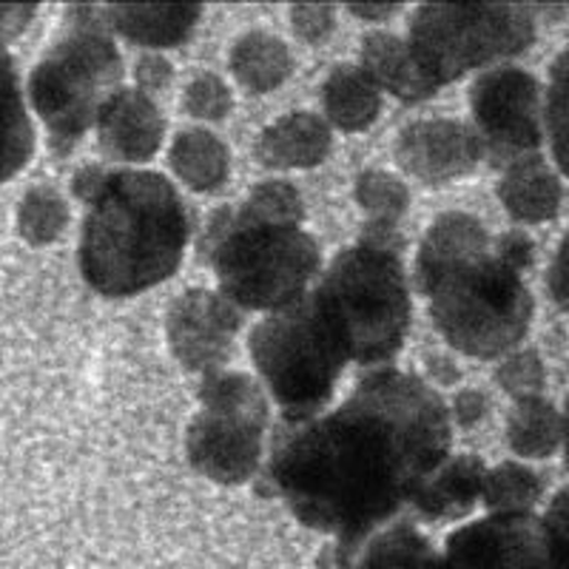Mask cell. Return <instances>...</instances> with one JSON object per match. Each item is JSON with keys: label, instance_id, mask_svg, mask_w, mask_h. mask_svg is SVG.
I'll list each match as a JSON object with an SVG mask.
<instances>
[{"label": "cell", "instance_id": "cell-1", "mask_svg": "<svg viewBox=\"0 0 569 569\" xmlns=\"http://www.w3.org/2000/svg\"><path fill=\"white\" fill-rule=\"evenodd\" d=\"M450 447L453 419L439 390L385 365L359 376L339 408L297 425L279 421L266 485L299 525L333 538L330 561L350 569L450 459Z\"/></svg>", "mask_w": 569, "mask_h": 569}, {"label": "cell", "instance_id": "cell-2", "mask_svg": "<svg viewBox=\"0 0 569 569\" xmlns=\"http://www.w3.org/2000/svg\"><path fill=\"white\" fill-rule=\"evenodd\" d=\"M71 194L86 206L78 262L91 291L129 299L174 277L191 220L169 177L83 166L71 177Z\"/></svg>", "mask_w": 569, "mask_h": 569}, {"label": "cell", "instance_id": "cell-3", "mask_svg": "<svg viewBox=\"0 0 569 569\" xmlns=\"http://www.w3.org/2000/svg\"><path fill=\"white\" fill-rule=\"evenodd\" d=\"M413 284L439 337L472 359L512 353L536 313L525 273L498 257L485 222L465 211L430 222L416 251Z\"/></svg>", "mask_w": 569, "mask_h": 569}, {"label": "cell", "instance_id": "cell-4", "mask_svg": "<svg viewBox=\"0 0 569 569\" xmlns=\"http://www.w3.org/2000/svg\"><path fill=\"white\" fill-rule=\"evenodd\" d=\"M200 257L220 293L242 311H282L311 291L322 273V251L299 222L262 217L246 200L208 217Z\"/></svg>", "mask_w": 569, "mask_h": 569}, {"label": "cell", "instance_id": "cell-5", "mask_svg": "<svg viewBox=\"0 0 569 569\" xmlns=\"http://www.w3.org/2000/svg\"><path fill=\"white\" fill-rule=\"evenodd\" d=\"M123 89V58L111 38L106 7L74 3L63 32L29 74V103L49 131L54 157H69L74 142L98 123L111 94Z\"/></svg>", "mask_w": 569, "mask_h": 569}, {"label": "cell", "instance_id": "cell-6", "mask_svg": "<svg viewBox=\"0 0 569 569\" xmlns=\"http://www.w3.org/2000/svg\"><path fill=\"white\" fill-rule=\"evenodd\" d=\"M311 297L353 365L385 368L405 348L413 302L401 253L356 240L330 259Z\"/></svg>", "mask_w": 569, "mask_h": 569}, {"label": "cell", "instance_id": "cell-7", "mask_svg": "<svg viewBox=\"0 0 569 569\" xmlns=\"http://www.w3.org/2000/svg\"><path fill=\"white\" fill-rule=\"evenodd\" d=\"M248 353L259 385H266L288 425L322 416L350 365L342 339L319 311L311 291L253 325Z\"/></svg>", "mask_w": 569, "mask_h": 569}, {"label": "cell", "instance_id": "cell-8", "mask_svg": "<svg viewBox=\"0 0 569 569\" xmlns=\"http://www.w3.org/2000/svg\"><path fill=\"white\" fill-rule=\"evenodd\" d=\"M536 38V3H419L408 20L410 52L436 89L505 66Z\"/></svg>", "mask_w": 569, "mask_h": 569}, {"label": "cell", "instance_id": "cell-9", "mask_svg": "<svg viewBox=\"0 0 569 569\" xmlns=\"http://www.w3.org/2000/svg\"><path fill=\"white\" fill-rule=\"evenodd\" d=\"M268 396L248 373L211 370L200 385V413L186 433L188 465L217 485H246L262 467Z\"/></svg>", "mask_w": 569, "mask_h": 569}, {"label": "cell", "instance_id": "cell-10", "mask_svg": "<svg viewBox=\"0 0 569 569\" xmlns=\"http://www.w3.org/2000/svg\"><path fill=\"white\" fill-rule=\"evenodd\" d=\"M472 129L485 162L505 169L543 142V89L521 66H492L470 86Z\"/></svg>", "mask_w": 569, "mask_h": 569}, {"label": "cell", "instance_id": "cell-11", "mask_svg": "<svg viewBox=\"0 0 569 569\" xmlns=\"http://www.w3.org/2000/svg\"><path fill=\"white\" fill-rule=\"evenodd\" d=\"M436 569H569L536 512H487L445 538Z\"/></svg>", "mask_w": 569, "mask_h": 569}, {"label": "cell", "instance_id": "cell-12", "mask_svg": "<svg viewBox=\"0 0 569 569\" xmlns=\"http://www.w3.org/2000/svg\"><path fill=\"white\" fill-rule=\"evenodd\" d=\"M240 325L242 313L237 305L228 302L222 293L194 288L174 299L166 319V333L177 362L206 376L211 370H222L231 359Z\"/></svg>", "mask_w": 569, "mask_h": 569}, {"label": "cell", "instance_id": "cell-13", "mask_svg": "<svg viewBox=\"0 0 569 569\" xmlns=\"http://www.w3.org/2000/svg\"><path fill=\"white\" fill-rule=\"evenodd\" d=\"M393 157L401 171H408L425 186L459 180L472 174L485 162V149L472 129L461 120H419L399 131Z\"/></svg>", "mask_w": 569, "mask_h": 569}, {"label": "cell", "instance_id": "cell-14", "mask_svg": "<svg viewBox=\"0 0 569 569\" xmlns=\"http://www.w3.org/2000/svg\"><path fill=\"white\" fill-rule=\"evenodd\" d=\"M94 129L103 157L126 162V169L154 160L166 140V120L154 100L140 89H126V86L111 94Z\"/></svg>", "mask_w": 569, "mask_h": 569}, {"label": "cell", "instance_id": "cell-15", "mask_svg": "<svg viewBox=\"0 0 569 569\" xmlns=\"http://www.w3.org/2000/svg\"><path fill=\"white\" fill-rule=\"evenodd\" d=\"M333 151V129L313 111H291L259 131L253 160L271 171L317 169Z\"/></svg>", "mask_w": 569, "mask_h": 569}, {"label": "cell", "instance_id": "cell-16", "mask_svg": "<svg viewBox=\"0 0 569 569\" xmlns=\"http://www.w3.org/2000/svg\"><path fill=\"white\" fill-rule=\"evenodd\" d=\"M498 200L512 220L521 226H541L558 217L563 202V186L541 151L518 157L501 169Z\"/></svg>", "mask_w": 569, "mask_h": 569}, {"label": "cell", "instance_id": "cell-17", "mask_svg": "<svg viewBox=\"0 0 569 569\" xmlns=\"http://www.w3.org/2000/svg\"><path fill=\"white\" fill-rule=\"evenodd\" d=\"M487 467L479 456L461 453L450 456L439 470L416 490L410 507L421 521L439 525V521H459L467 518L481 501Z\"/></svg>", "mask_w": 569, "mask_h": 569}, {"label": "cell", "instance_id": "cell-18", "mask_svg": "<svg viewBox=\"0 0 569 569\" xmlns=\"http://www.w3.org/2000/svg\"><path fill=\"white\" fill-rule=\"evenodd\" d=\"M202 18L200 3H109V29L146 49L186 43Z\"/></svg>", "mask_w": 569, "mask_h": 569}, {"label": "cell", "instance_id": "cell-19", "mask_svg": "<svg viewBox=\"0 0 569 569\" xmlns=\"http://www.w3.org/2000/svg\"><path fill=\"white\" fill-rule=\"evenodd\" d=\"M359 58H362L359 66L368 71L379 91H388L405 106L425 103V100L439 94V89L427 80V74L416 63L408 40L399 38L396 32H388V29L370 32L362 40Z\"/></svg>", "mask_w": 569, "mask_h": 569}, {"label": "cell", "instance_id": "cell-20", "mask_svg": "<svg viewBox=\"0 0 569 569\" xmlns=\"http://www.w3.org/2000/svg\"><path fill=\"white\" fill-rule=\"evenodd\" d=\"M322 109L330 129L368 131L382 114V91L362 66L339 63L322 83Z\"/></svg>", "mask_w": 569, "mask_h": 569}, {"label": "cell", "instance_id": "cell-21", "mask_svg": "<svg viewBox=\"0 0 569 569\" xmlns=\"http://www.w3.org/2000/svg\"><path fill=\"white\" fill-rule=\"evenodd\" d=\"M34 151V126L20 91L18 66L0 40V186L12 180Z\"/></svg>", "mask_w": 569, "mask_h": 569}, {"label": "cell", "instance_id": "cell-22", "mask_svg": "<svg viewBox=\"0 0 569 569\" xmlns=\"http://www.w3.org/2000/svg\"><path fill=\"white\" fill-rule=\"evenodd\" d=\"M169 166L180 182H186L197 194H208L226 186L231 171V151L226 140L213 131L191 126L177 131L169 149Z\"/></svg>", "mask_w": 569, "mask_h": 569}, {"label": "cell", "instance_id": "cell-23", "mask_svg": "<svg viewBox=\"0 0 569 569\" xmlns=\"http://www.w3.org/2000/svg\"><path fill=\"white\" fill-rule=\"evenodd\" d=\"M231 74L242 89L253 94L279 89L284 80L291 78L293 58L288 46L268 32H248L233 40L231 54H228Z\"/></svg>", "mask_w": 569, "mask_h": 569}, {"label": "cell", "instance_id": "cell-24", "mask_svg": "<svg viewBox=\"0 0 569 569\" xmlns=\"http://www.w3.org/2000/svg\"><path fill=\"white\" fill-rule=\"evenodd\" d=\"M507 447L521 459H552L563 447V413L550 399H521L507 413Z\"/></svg>", "mask_w": 569, "mask_h": 569}, {"label": "cell", "instance_id": "cell-25", "mask_svg": "<svg viewBox=\"0 0 569 569\" xmlns=\"http://www.w3.org/2000/svg\"><path fill=\"white\" fill-rule=\"evenodd\" d=\"M439 550L410 518H396L362 547L353 569H436Z\"/></svg>", "mask_w": 569, "mask_h": 569}, {"label": "cell", "instance_id": "cell-26", "mask_svg": "<svg viewBox=\"0 0 569 569\" xmlns=\"http://www.w3.org/2000/svg\"><path fill=\"white\" fill-rule=\"evenodd\" d=\"M543 498V476L521 461H501L490 467L481 487L487 512H532Z\"/></svg>", "mask_w": 569, "mask_h": 569}, {"label": "cell", "instance_id": "cell-27", "mask_svg": "<svg viewBox=\"0 0 569 569\" xmlns=\"http://www.w3.org/2000/svg\"><path fill=\"white\" fill-rule=\"evenodd\" d=\"M543 137L558 171L569 180V43L552 60L543 89Z\"/></svg>", "mask_w": 569, "mask_h": 569}, {"label": "cell", "instance_id": "cell-28", "mask_svg": "<svg viewBox=\"0 0 569 569\" xmlns=\"http://www.w3.org/2000/svg\"><path fill=\"white\" fill-rule=\"evenodd\" d=\"M69 226V206L49 186L29 188L18 206V231L29 246H49Z\"/></svg>", "mask_w": 569, "mask_h": 569}, {"label": "cell", "instance_id": "cell-29", "mask_svg": "<svg viewBox=\"0 0 569 569\" xmlns=\"http://www.w3.org/2000/svg\"><path fill=\"white\" fill-rule=\"evenodd\" d=\"M353 200L368 213V222L399 226V220L410 208V188L390 171L368 169L356 177Z\"/></svg>", "mask_w": 569, "mask_h": 569}, {"label": "cell", "instance_id": "cell-30", "mask_svg": "<svg viewBox=\"0 0 569 569\" xmlns=\"http://www.w3.org/2000/svg\"><path fill=\"white\" fill-rule=\"evenodd\" d=\"M496 385L516 401L543 396L547 388V368L536 348H516L501 359L496 368Z\"/></svg>", "mask_w": 569, "mask_h": 569}, {"label": "cell", "instance_id": "cell-31", "mask_svg": "<svg viewBox=\"0 0 569 569\" xmlns=\"http://www.w3.org/2000/svg\"><path fill=\"white\" fill-rule=\"evenodd\" d=\"M233 94L231 86L213 74V71H197L194 78L186 83L182 91V111L194 120H206V123H220L231 114Z\"/></svg>", "mask_w": 569, "mask_h": 569}, {"label": "cell", "instance_id": "cell-32", "mask_svg": "<svg viewBox=\"0 0 569 569\" xmlns=\"http://www.w3.org/2000/svg\"><path fill=\"white\" fill-rule=\"evenodd\" d=\"M291 29L305 43H325L337 29V9L330 3H293Z\"/></svg>", "mask_w": 569, "mask_h": 569}, {"label": "cell", "instance_id": "cell-33", "mask_svg": "<svg viewBox=\"0 0 569 569\" xmlns=\"http://www.w3.org/2000/svg\"><path fill=\"white\" fill-rule=\"evenodd\" d=\"M171 78H174V66H171L169 58L162 54L146 52L134 66V83L142 94H157V91H166L171 86Z\"/></svg>", "mask_w": 569, "mask_h": 569}, {"label": "cell", "instance_id": "cell-34", "mask_svg": "<svg viewBox=\"0 0 569 569\" xmlns=\"http://www.w3.org/2000/svg\"><path fill=\"white\" fill-rule=\"evenodd\" d=\"M543 282H547V293H550L552 302L563 313H569V231L558 242L550 266H547V273H543Z\"/></svg>", "mask_w": 569, "mask_h": 569}, {"label": "cell", "instance_id": "cell-35", "mask_svg": "<svg viewBox=\"0 0 569 569\" xmlns=\"http://www.w3.org/2000/svg\"><path fill=\"white\" fill-rule=\"evenodd\" d=\"M492 246H496V253L505 259L507 266H512L521 273L532 266V257H536V246H532L530 237L525 231H516V228L501 233L498 240H492Z\"/></svg>", "mask_w": 569, "mask_h": 569}, {"label": "cell", "instance_id": "cell-36", "mask_svg": "<svg viewBox=\"0 0 569 569\" xmlns=\"http://www.w3.org/2000/svg\"><path fill=\"white\" fill-rule=\"evenodd\" d=\"M450 408V419L461 427H476L479 421L487 419L490 413V401L481 390L476 388H465L453 396V401L447 405Z\"/></svg>", "mask_w": 569, "mask_h": 569}, {"label": "cell", "instance_id": "cell-37", "mask_svg": "<svg viewBox=\"0 0 569 569\" xmlns=\"http://www.w3.org/2000/svg\"><path fill=\"white\" fill-rule=\"evenodd\" d=\"M541 521L547 525V530L552 532L558 543L563 547V552L569 556V485H563L556 496L550 498L547 512L541 516Z\"/></svg>", "mask_w": 569, "mask_h": 569}, {"label": "cell", "instance_id": "cell-38", "mask_svg": "<svg viewBox=\"0 0 569 569\" xmlns=\"http://www.w3.org/2000/svg\"><path fill=\"white\" fill-rule=\"evenodd\" d=\"M34 12H38L34 3H0V40L9 43V40L18 38L27 29L29 20L34 18Z\"/></svg>", "mask_w": 569, "mask_h": 569}, {"label": "cell", "instance_id": "cell-39", "mask_svg": "<svg viewBox=\"0 0 569 569\" xmlns=\"http://www.w3.org/2000/svg\"><path fill=\"white\" fill-rule=\"evenodd\" d=\"M459 365L447 353H430L427 356V379L439 388H450L459 382Z\"/></svg>", "mask_w": 569, "mask_h": 569}, {"label": "cell", "instance_id": "cell-40", "mask_svg": "<svg viewBox=\"0 0 569 569\" xmlns=\"http://www.w3.org/2000/svg\"><path fill=\"white\" fill-rule=\"evenodd\" d=\"M350 14L365 20H388L401 9V3H348Z\"/></svg>", "mask_w": 569, "mask_h": 569}, {"label": "cell", "instance_id": "cell-41", "mask_svg": "<svg viewBox=\"0 0 569 569\" xmlns=\"http://www.w3.org/2000/svg\"><path fill=\"white\" fill-rule=\"evenodd\" d=\"M563 450H567V467H569V396L563 405Z\"/></svg>", "mask_w": 569, "mask_h": 569}]
</instances>
